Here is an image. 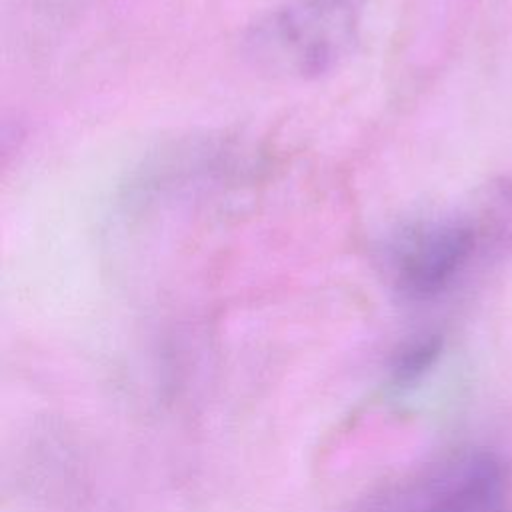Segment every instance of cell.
Segmentation results:
<instances>
[{
  "label": "cell",
  "mask_w": 512,
  "mask_h": 512,
  "mask_svg": "<svg viewBox=\"0 0 512 512\" xmlns=\"http://www.w3.org/2000/svg\"><path fill=\"white\" fill-rule=\"evenodd\" d=\"M360 20L350 0H290L262 14L244 34V54L274 78L316 80L356 50Z\"/></svg>",
  "instance_id": "obj_1"
},
{
  "label": "cell",
  "mask_w": 512,
  "mask_h": 512,
  "mask_svg": "<svg viewBox=\"0 0 512 512\" xmlns=\"http://www.w3.org/2000/svg\"><path fill=\"white\" fill-rule=\"evenodd\" d=\"M352 512H512V464L486 446L454 448L376 488Z\"/></svg>",
  "instance_id": "obj_2"
},
{
  "label": "cell",
  "mask_w": 512,
  "mask_h": 512,
  "mask_svg": "<svg viewBox=\"0 0 512 512\" xmlns=\"http://www.w3.org/2000/svg\"><path fill=\"white\" fill-rule=\"evenodd\" d=\"M480 246L474 216L424 218L392 232L382 248V266L398 294L430 300L460 278Z\"/></svg>",
  "instance_id": "obj_3"
},
{
  "label": "cell",
  "mask_w": 512,
  "mask_h": 512,
  "mask_svg": "<svg viewBox=\"0 0 512 512\" xmlns=\"http://www.w3.org/2000/svg\"><path fill=\"white\" fill-rule=\"evenodd\" d=\"M444 350L440 334H420L408 340L390 362V382L396 388H412L438 364Z\"/></svg>",
  "instance_id": "obj_4"
}]
</instances>
